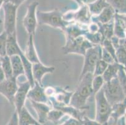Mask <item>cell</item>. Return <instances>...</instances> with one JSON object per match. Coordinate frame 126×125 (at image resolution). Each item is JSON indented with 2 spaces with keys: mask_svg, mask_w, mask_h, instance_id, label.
Returning a JSON list of instances; mask_svg holds the SVG:
<instances>
[{
  "mask_svg": "<svg viewBox=\"0 0 126 125\" xmlns=\"http://www.w3.org/2000/svg\"><path fill=\"white\" fill-rule=\"evenodd\" d=\"M93 78L92 73H87L79 80L80 81L70 98V106L80 110L85 108H88L86 104L90 96L93 95L92 87Z\"/></svg>",
  "mask_w": 126,
  "mask_h": 125,
  "instance_id": "obj_1",
  "label": "cell"
},
{
  "mask_svg": "<svg viewBox=\"0 0 126 125\" xmlns=\"http://www.w3.org/2000/svg\"><path fill=\"white\" fill-rule=\"evenodd\" d=\"M61 11L55 9L51 11L36 12L38 24L40 25H47L55 28H60L64 31L65 28L70 24V22L65 21L63 18Z\"/></svg>",
  "mask_w": 126,
  "mask_h": 125,
  "instance_id": "obj_2",
  "label": "cell"
},
{
  "mask_svg": "<svg viewBox=\"0 0 126 125\" xmlns=\"http://www.w3.org/2000/svg\"><path fill=\"white\" fill-rule=\"evenodd\" d=\"M95 121L102 125H109L112 106L105 98L103 88L95 95Z\"/></svg>",
  "mask_w": 126,
  "mask_h": 125,
  "instance_id": "obj_3",
  "label": "cell"
},
{
  "mask_svg": "<svg viewBox=\"0 0 126 125\" xmlns=\"http://www.w3.org/2000/svg\"><path fill=\"white\" fill-rule=\"evenodd\" d=\"M102 88L105 98L111 106L122 101L126 98L117 77L105 83Z\"/></svg>",
  "mask_w": 126,
  "mask_h": 125,
  "instance_id": "obj_4",
  "label": "cell"
},
{
  "mask_svg": "<svg viewBox=\"0 0 126 125\" xmlns=\"http://www.w3.org/2000/svg\"><path fill=\"white\" fill-rule=\"evenodd\" d=\"M4 10V31L8 35L16 34V15L18 7L5 0L3 6Z\"/></svg>",
  "mask_w": 126,
  "mask_h": 125,
  "instance_id": "obj_5",
  "label": "cell"
},
{
  "mask_svg": "<svg viewBox=\"0 0 126 125\" xmlns=\"http://www.w3.org/2000/svg\"><path fill=\"white\" fill-rule=\"evenodd\" d=\"M102 46L101 44H97L87 50L84 55V63L80 78L87 73L94 74L95 65L99 59H101Z\"/></svg>",
  "mask_w": 126,
  "mask_h": 125,
  "instance_id": "obj_6",
  "label": "cell"
},
{
  "mask_svg": "<svg viewBox=\"0 0 126 125\" xmlns=\"http://www.w3.org/2000/svg\"><path fill=\"white\" fill-rule=\"evenodd\" d=\"M94 46V44L88 41L84 36H80L74 40L67 41L63 50L65 54L76 53L84 56L87 50Z\"/></svg>",
  "mask_w": 126,
  "mask_h": 125,
  "instance_id": "obj_7",
  "label": "cell"
},
{
  "mask_svg": "<svg viewBox=\"0 0 126 125\" xmlns=\"http://www.w3.org/2000/svg\"><path fill=\"white\" fill-rule=\"evenodd\" d=\"M39 3L33 1L27 6V11L23 21V24L25 29L29 35H34L38 25L36 9Z\"/></svg>",
  "mask_w": 126,
  "mask_h": 125,
  "instance_id": "obj_8",
  "label": "cell"
},
{
  "mask_svg": "<svg viewBox=\"0 0 126 125\" xmlns=\"http://www.w3.org/2000/svg\"><path fill=\"white\" fill-rule=\"evenodd\" d=\"M91 14L89 10L87 4L80 6V8L76 11H68L63 14V18L65 21L70 22L74 20L81 24H89L91 20Z\"/></svg>",
  "mask_w": 126,
  "mask_h": 125,
  "instance_id": "obj_9",
  "label": "cell"
},
{
  "mask_svg": "<svg viewBox=\"0 0 126 125\" xmlns=\"http://www.w3.org/2000/svg\"><path fill=\"white\" fill-rule=\"evenodd\" d=\"M18 84H17V79L13 77L10 79H6L3 82L0 83V94L4 96L7 100L13 105V100Z\"/></svg>",
  "mask_w": 126,
  "mask_h": 125,
  "instance_id": "obj_10",
  "label": "cell"
},
{
  "mask_svg": "<svg viewBox=\"0 0 126 125\" xmlns=\"http://www.w3.org/2000/svg\"><path fill=\"white\" fill-rule=\"evenodd\" d=\"M30 88V84L28 80L21 83V84L18 85V88L15 95L14 100H13V105L16 108V111L18 113H19L23 107L25 106L27 95Z\"/></svg>",
  "mask_w": 126,
  "mask_h": 125,
  "instance_id": "obj_11",
  "label": "cell"
},
{
  "mask_svg": "<svg viewBox=\"0 0 126 125\" xmlns=\"http://www.w3.org/2000/svg\"><path fill=\"white\" fill-rule=\"evenodd\" d=\"M27 98H28L29 100L45 104H47L49 101L48 98L45 93V88L37 82H35L34 86L31 88L29 90L27 95Z\"/></svg>",
  "mask_w": 126,
  "mask_h": 125,
  "instance_id": "obj_12",
  "label": "cell"
},
{
  "mask_svg": "<svg viewBox=\"0 0 126 125\" xmlns=\"http://www.w3.org/2000/svg\"><path fill=\"white\" fill-rule=\"evenodd\" d=\"M55 70L53 66H47L42 63H37L32 65V74L35 82L42 86V80L45 74L48 73H53Z\"/></svg>",
  "mask_w": 126,
  "mask_h": 125,
  "instance_id": "obj_13",
  "label": "cell"
},
{
  "mask_svg": "<svg viewBox=\"0 0 126 125\" xmlns=\"http://www.w3.org/2000/svg\"><path fill=\"white\" fill-rule=\"evenodd\" d=\"M115 14V11L110 6L105 8L103 11L97 16H92L91 20L93 23H100L106 24L113 20Z\"/></svg>",
  "mask_w": 126,
  "mask_h": 125,
  "instance_id": "obj_14",
  "label": "cell"
},
{
  "mask_svg": "<svg viewBox=\"0 0 126 125\" xmlns=\"http://www.w3.org/2000/svg\"><path fill=\"white\" fill-rule=\"evenodd\" d=\"M32 106L35 109V111L37 113L38 117V123L43 125L47 121V116L50 111V107L48 106L47 104L42 103H37L33 101L30 100Z\"/></svg>",
  "mask_w": 126,
  "mask_h": 125,
  "instance_id": "obj_15",
  "label": "cell"
},
{
  "mask_svg": "<svg viewBox=\"0 0 126 125\" xmlns=\"http://www.w3.org/2000/svg\"><path fill=\"white\" fill-rule=\"evenodd\" d=\"M34 35L28 36V41H27V46L25 53V56L32 64L40 63L39 59L38 56L37 55L35 44H34Z\"/></svg>",
  "mask_w": 126,
  "mask_h": 125,
  "instance_id": "obj_16",
  "label": "cell"
},
{
  "mask_svg": "<svg viewBox=\"0 0 126 125\" xmlns=\"http://www.w3.org/2000/svg\"><path fill=\"white\" fill-rule=\"evenodd\" d=\"M22 53V50L17 41L16 34L8 35L7 45H6V55L9 56L13 55H20Z\"/></svg>",
  "mask_w": 126,
  "mask_h": 125,
  "instance_id": "obj_17",
  "label": "cell"
},
{
  "mask_svg": "<svg viewBox=\"0 0 126 125\" xmlns=\"http://www.w3.org/2000/svg\"><path fill=\"white\" fill-rule=\"evenodd\" d=\"M13 70V76L18 78L19 76L25 74L23 65L19 55H13L10 56Z\"/></svg>",
  "mask_w": 126,
  "mask_h": 125,
  "instance_id": "obj_18",
  "label": "cell"
},
{
  "mask_svg": "<svg viewBox=\"0 0 126 125\" xmlns=\"http://www.w3.org/2000/svg\"><path fill=\"white\" fill-rule=\"evenodd\" d=\"M64 31L67 35V41L74 40L80 36H85L88 31L83 30L78 25H69L65 28Z\"/></svg>",
  "mask_w": 126,
  "mask_h": 125,
  "instance_id": "obj_19",
  "label": "cell"
},
{
  "mask_svg": "<svg viewBox=\"0 0 126 125\" xmlns=\"http://www.w3.org/2000/svg\"><path fill=\"white\" fill-rule=\"evenodd\" d=\"M18 114L19 125H42L34 119L25 106L23 107Z\"/></svg>",
  "mask_w": 126,
  "mask_h": 125,
  "instance_id": "obj_20",
  "label": "cell"
},
{
  "mask_svg": "<svg viewBox=\"0 0 126 125\" xmlns=\"http://www.w3.org/2000/svg\"><path fill=\"white\" fill-rule=\"evenodd\" d=\"M126 114V98L122 101L112 106L110 118L116 123L117 120L124 116Z\"/></svg>",
  "mask_w": 126,
  "mask_h": 125,
  "instance_id": "obj_21",
  "label": "cell"
},
{
  "mask_svg": "<svg viewBox=\"0 0 126 125\" xmlns=\"http://www.w3.org/2000/svg\"><path fill=\"white\" fill-rule=\"evenodd\" d=\"M114 35L119 38L120 40H122L126 38V27L122 19L115 13L114 18Z\"/></svg>",
  "mask_w": 126,
  "mask_h": 125,
  "instance_id": "obj_22",
  "label": "cell"
},
{
  "mask_svg": "<svg viewBox=\"0 0 126 125\" xmlns=\"http://www.w3.org/2000/svg\"><path fill=\"white\" fill-rule=\"evenodd\" d=\"M89 10L92 16L98 15L103 10L110 6L106 0H96L90 3H87Z\"/></svg>",
  "mask_w": 126,
  "mask_h": 125,
  "instance_id": "obj_23",
  "label": "cell"
},
{
  "mask_svg": "<svg viewBox=\"0 0 126 125\" xmlns=\"http://www.w3.org/2000/svg\"><path fill=\"white\" fill-rule=\"evenodd\" d=\"M121 66V65L117 63L109 65L104 74L102 75L104 80V82H108L112 79H114V78L117 77L118 72H119V68Z\"/></svg>",
  "mask_w": 126,
  "mask_h": 125,
  "instance_id": "obj_24",
  "label": "cell"
},
{
  "mask_svg": "<svg viewBox=\"0 0 126 125\" xmlns=\"http://www.w3.org/2000/svg\"><path fill=\"white\" fill-rule=\"evenodd\" d=\"M115 13L126 15V0H106Z\"/></svg>",
  "mask_w": 126,
  "mask_h": 125,
  "instance_id": "obj_25",
  "label": "cell"
},
{
  "mask_svg": "<svg viewBox=\"0 0 126 125\" xmlns=\"http://www.w3.org/2000/svg\"><path fill=\"white\" fill-rule=\"evenodd\" d=\"M1 66L3 68L4 73L5 74L6 79H10L13 78V70L11 66V61L9 56L6 55L5 56L0 58Z\"/></svg>",
  "mask_w": 126,
  "mask_h": 125,
  "instance_id": "obj_26",
  "label": "cell"
},
{
  "mask_svg": "<svg viewBox=\"0 0 126 125\" xmlns=\"http://www.w3.org/2000/svg\"><path fill=\"white\" fill-rule=\"evenodd\" d=\"M115 56L117 63L126 68V50L122 46H120L116 49Z\"/></svg>",
  "mask_w": 126,
  "mask_h": 125,
  "instance_id": "obj_27",
  "label": "cell"
},
{
  "mask_svg": "<svg viewBox=\"0 0 126 125\" xmlns=\"http://www.w3.org/2000/svg\"><path fill=\"white\" fill-rule=\"evenodd\" d=\"M104 83H105V82H104L102 76H94L92 80V83L93 96H95L96 93L102 88Z\"/></svg>",
  "mask_w": 126,
  "mask_h": 125,
  "instance_id": "obj_28",
  "label": "cell"
},
{
  "mask_svg": "<svg viewBox=\"0 0 126 125\" xmlns=\"http://www.w3.org/2000/svg\"><path fill=\"white\" fill-rule=\"evenodd\" d=\"M65 114H66L61 110H57V109L52 110H50L48 114L47 120L50 121H52V122H56V121H59Z\"/></svg>",
  "mask_w": 126,
  "mask_h": 125,
  "instance_id": "obj_29",
  "label": "cell"
},
{
  "mask_svg": "<svg viewBox=\"0 0 126 125\" xmlns=\"http://www.w3.org/2000/svg\"><path fill=\"white\" fill-rule=\"evenodd\" d=\"M8 34L5 31L0 34V58L5 56L6 55Z\"/></svg>",
  "mask_w": 126,
  "mask_h": 125,
  "instance_id": "obj_30",
  "label": "cell"
},
{
  "mask_svg": "<svg viewBox=\"0 0 126 125\" xmlns=\"http://www.w3.org/2000/svg\"><path fill=\"white\" fill-rule=\"evenodd\" d=\"M101 46L107 51V52L109 53L112 55V57H113L114 59H115V62L117 63V62L116 56H115L116 50H115V48H114L113 44L111 43L110 40H108V39H105V40H104V41L102 42Z\"/></svg>",
  "mask_w": 126,
  "mask_h": 125,
  "instance_id": "obj_31",
  "label": "cell"
},
{
  "mask_svg": "<svg viewBox=\"0 0 126 125\" xmlns=\"http://www.w3.org/2000/svg\"><path fill=\"white\" fill-rule=\"evenodd\" d=\"M108 65V64L107 63H105V61H104L102 59H99L95 65L94 72V74H93L94 76L102 75L104 72H105V69H107Z\"/></svg>",
  "mask_w": 126,
  "mask_h": 125,
  "instance_id": "obj_32",
  "label": "cell"
},
{
  "mask_svg": "<svg viewBox=\"0 0 126 125\" xmlns=\"http://www.w3.org/2000/svg\"><path fill=\"white\" fill-rule=\"evenodd\" d=\"M101 59H102L104 61L105 63H107L108 65H111V64H114L116 63L115 59L112 57V55L107 52L106 50L104 49L102 47V56H101Z\"/></svg>",
  "mask_w": 126,
  "mask_h": 125,
  "instance_id": "obj_33",
  "label": "cell"
},
{
  "mask_svg": "<svg viewBox=\"0 0 126 125\" xmlns=\"http://www.w3.org/2000/svg\"><path fill=\"white\" fill-rule=\"evenodd\" d=\"M81 121H82L83 125H102L97 122L95 120H90L89 118L85 116L83 117V118L81 120Z\"/></svg>",
  "mask_w": 126,
  "mask_h": 125,
  "instance_id": "obj_34",
  "label": "cell"
},
{
  "mask_svg": "<svg viewBox=\"0 0 126 125\" xmlns=\"http://www.w3.org/2000/svg\"><path fill=\"white\" fill-rule=\"evenodd\" d=\"M6 125H19L18 122V114L16 111L12 114L11 118Z\"/></svg>",
  "mask_w": 126,
  "mask_h": 125,
  "instance_id": "obj_35",
  "label": "cell"
},
{
  "mask_svg": "<svg viewBox=\"0 0 126 125\" xmlns=\"http://www.w3.org/2000/svg\"><path fill=\"white\" fill-rule=\"evenodd\" d=\"M62 125H83L82 121L74 118H70Z\"/></svg>",
  "mask_w": 126,
  "mask_h": 125,
  "instance_id": "obj_36",
  "label": "cell"
},
{
  "mask_svg": "<svg viewBox=\"0 0 126 125\" xmlns=\"http://www.w3.org/2000/svg\"><path fill=\"white\" fill-rule=\"evenodd\" d=\"M9 2L12 3L13 4L16 6L19 7L21 4L24 3L26 0H8Z\"/></svg>",
  "mask_w": 126,
  "mask_h": 125,
  "instance_id": "obj_37",
  "label": "cell"
},
{
  "mask_svg": "<svg viewBox=\"0 0 126 125\" xmlns=\"http://www.w3.org/2000/svg\"><path fill=\"white\" fill-rule=\"evenodd\" d=\"M6 80V76L5 74L4 73L3 68H2L1 66L0 65V83L3 82V81Z\"/></svg>",
  "mask_w": 126,
  "mask_h": 125,
  "instance_id": "obj_38",
  "label": "cell"
},
{
  "mask_svg": "<svg viewBox=\"0 0 126 125\" xmlns=\"http://www.w3.org/2000/svg\"><path fill=\"white\" fill-rule=\"evenodd\" d=\"M4 31V23L3 22V20L0 17V34Z\"/></svg>",
  "mask_w": 126,
  "mask_h": 125,
  "instance_id": "obj_39",
  "label": "cell"
},
{
  "mask_svg": "<svg viewBox=\"0 0 126 125\" xmlns=\"http://www.w3.org/2000/svg\"><path fill=\"white\" fill-rule=\"evenodd\" d=\"M120 43H121V45L126 50V37L124 39H122V40H121L120 41Z\"/></svg>",
  "mask_w": 126,
  "mask_h": 125,
  "instance_id": "obj_40",
  "label": "cell"
},
{
  "mask_svg": "<svg viewBox=\"0 0 126 125\" xmlns=\"http://www.w3.org/2000/svg\"><path fill=\"white\" fill-rule=\"evenodd\" d=\"M75 1H76L78 4L80 6H82L83 4H86V2H87V0H74Z\"/></svg>",
  "mask_w": 126,
  "mask_h": 125,
  "instance_id": "obj_41",
  "label": "cell"
},
{
  "mask_svg": "<svg viewBox=\"0 0 126 125\" xmlns=\"http://www.w3.org/2000/svg\"><path fill=\"white\" fill-rule=\"evenodd\" d=\"M118 16H119L122 19V21H123L124 23L125 24V26H126V14H118Z\"/></svg>",
  "mask_w": 126,
  "mask_h": 125,
  "instance_id": "obj_42",
  "label": "cell"
},
{
  "mask_svg": "<svg viewBox=\"0 0 126 125\" xmlns=\"http://www.w3.org/2000/svg\"><path fill=\"white\" fill-rule=\"evenodd\" d=\"M4 1H5V0H0V8H1V7L3 6V3H4Z\"/></svg>",
  "mask_w": 126,
  "mask_h": 125,
  "instance_id": "obj_43",
  "label": "cell"
},
{
  "mask_svg": "<svg viewBox=\"0 0 126 125\" xmlns=\"http://www.w3.org/2000/svg\"><path fill=\"white\" fill-rule=\"evenodd\" d=\"M124 69L125 73H126V68H124Z\"/></svg>",
  "mask_w": 126,
  "mask_h": 125,
  "instance_id": "obj_44",
  "label": "cell"
},
{
  "mask_svg": "<svg viewBox=\"0 0 126 125\" xmlns=\"http://www.w3.org/2000/svg\"><path fill=\"white\" fill-rule=\"evenodd\" d=\"M125 123H126V117H125Z\"/></svg>",
  "mask_w": 126,
  "mask_h": 125,
  "instance_id": "obj_45",
  "label": "cell"
},
{
  "mask_svg": "<svg viewBox=\"0 0 126 125\" xmlns=\"http://www.w3.org/2000/svg\"><path fill=\"white\" fill-rule=\"evenodd\" d=\"M115 125V123L114 124V125Z\"/></svg>",
  "mask_w": 126,
  "mask_h": 125,
  "instance_id": "obj_46",
  "label": "cell"
},
{
  "mask_svg": "<svg viewBox=\"0 0 126 125\" xmlns=\"http://www.w3.org/2000/svg\"><path fill=\"white\" fill-rule=\"evenodd\" d=\"M0 65H1V62H0Z\"/></svg>",
  "mask_w": 126,
  "mask_h": 125,
  "instance_id": "obj_47",
  "label": "cell"
}]
</instances>
